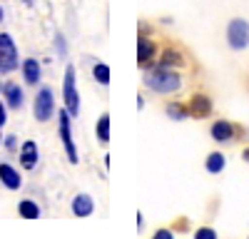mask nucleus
I'll return each instance as SVG.
<instances>
[{"label":"nucleus","mask_w":249,"mask_h":239,"mask_svg":"<svg viewBox=\"0 0 249 239\" xmlns=\"http://www.w3.org/2000/svg\"><path fill=\"white\" fill-rule=\"evenodd\" d=\"M144 85L155 92H177L182 87V80H179L177 72L160 68V70H150L144 75Z\"/></svg>","instance_id":"obj_1"},{"label":"nucleus","mask_w":249,"mask_h":239,"mask_svg":"<svg viewBox=\"0 0 249 239\" xmlns=\"http://www.w3.org/2000/svg\"><path fill=\"white\" fill-rule=\"evenodd\" d=\"M18 68V48L8 33H0V72H13Z\"/></svg>","instance_id":"obj_2"},{"label":"nucleus","mask_w":249,"mask_h":239,"mask_svg":"<svg viewBox=\"0 0 249 239\" xmlns=\"http://www.w3.org/2000/svg\"><path fill=\"white\" fill-rule=\"evenodd\" d=\"M62 97H65V110H68L72 117H77V112H80V95H77V85H75V68H72V65L65 70Z\"/></svg>","instance_id":"obj_3"},{"label":"nucleus","mask_w":249,"mask_h":239,"mask_svg":"<svg viewBox=\"0 0 249 239\" xmlns=\"http://www.w3.org/2000/svg\"><path fill=\"white\" fill-rule=\"evenodd\" d=\"M227 37H230V48L234 50H242L249 45V23L242 17H234L230 28H227Z\"/></svg>","instance_id":"obj_4"},{"label":"nucleus","mask_w":249,"mask_h":239,"mask_svg":"<svg viewBox=\"0 0 249 239\" xmlns=\"http://www.w3.org/2000/svg\"><path fill=\"white\" fill-rule=\"evenodd\" d=\"M57 127H60V137H62V145H65V152H68V159L70 162H77V150H75V139H72V132H70V112L62 110L57 115Z\"/></svg>","instance_id":"obj_5"},{"label":"nucleus","mask_w":249,"mask_h":239,"mask_svg":"<svg viewBox=\"0 0 249 239\" xmlns=\"http://www.w3.org/2000/svg\"><path fill=\"white\" fill-rule=\"evenodd\" d=\"M55 112V100H53V92L48 87H43L37 92L35 97V117L40 120V122H48V120L53 117Z\"/></svg>","instance_id":"obj_6"},{"label":"nucleus","mask_w":249,"mask_h":239,"mask_svg":"<svg viewBox=\"0 0 249 239\" xmlns=\"http://www.w3.org/2000/svg\"><path fill=\"white\" fill-rule=\"evenodd\" d=\"M155 52H157V48H155L152 40H147V37H140L137 40V63L140 65H147L150 60L155 57Z\"/></svg>","instance_id":"obj_7"},{"label":"nucleus","mask_w":249,"mask_h":239,"mask_svg":"<svg viewBox=\"0 0 249 239\" xmlns=\"http://www.w3.org/2000/svg\"><path fill=\"white\" fill-rule=\"evenodd\" d=\"M190 112L195 117H210L212 112V102H210V97H204V95H195L192 97V102H190Z\"/></svg>","instance_id":"obj_8"},{"label":"nucleus","mask_w":249,"mask_h":239,"mask_svg":"<svg viewBox=\"0 0 249 239\" xmlns=\"http://www.w3.org/2000/svg\"><path fill=\"white\" fill-rule=\"evenodd\" d=\"M20 165L25 170H33L37 165V145L35 142H25L20 147Z\"/></svg>","instance_id":"obj_9"},{"label":"nucleus","mask_w":249,"mask_h":239,"mask_svg":"<svg viewBox=\"0 0 249 239\" xmlns=\"http://www.w3.org/2000/svg\"><path fill=\"white\" fill-rule=\"evenodd\" d=\"M0 182H3L8 189H20L23 179H20V174H18L10 165H0Z\"/></svg>","instance_id":"obj_10"},{"label":"nucleus","mask_w":249,"mask_h":239,"mask_svg":"<svg viewBox=\"0 0 249 239\" xmlns=\"http://www.w3.org/2000/svg\"><path fill=\"white\" fill-rule=\"evenodd\" d=\"M92 209H95V202H92L88 194H77V197L72 199V212H75V217H90Z\"/></svg>","instance_id":"obj_11"},{"label":"nucleus","mask_w":249,"mask_h":239,"mask_svg":"<svg viewBox=\"0 0 249 239\" xmlns=\"http://www.w3.org/2000/svg\"><path fill=\"white\" fill-rule=\"evenodd\" d=\"M3 90H5V97H8V105H10L13 110H20V107H23V90H20V85L8 83Z\"/></svg>","instance_id":"obj_12"},{"label":"nucleus","mask_w":249,"mask_h":239,"mask_svg":"<svg viewBox=\"0 0 249 239\" xmlns=\"http://www.w3.org/2000/svg\"><path fill=\"white\" fill-rule=\"evenodd\" d=\"M212 137L217 142H227L230 137H234V127L230 122H214L212 125Z\"/></svg>","instance_id":"obj_13"},{"label":"nucleus","mask_w":249,"mask_h":239,"mask_svg":"<svg viewBox=\"0 0 249 239\" xmlns=\"http://www.w3.org/2000/svg\"><path fill=\"white\" fill-rule=\"evenodd\" d=\"M23 75H25L28 85L37 83V80H40V63H37V60H25V63H23Z\"/></svg>","instance_id":"obj_14"},{"label":"nucleus","mask_w":249,"mask_h":239,"mask_svg":"<svg viewBox=\"0 0 249 239\" xmlns=\"http://www.w3.org/2000/svg\"><path fill=\"white\" fill-rule=\"evenodd\" d=\"M222 170H224V154H222V152H212L210 157H207V172L217 174V172H222Z\"/></svg>","instance_id":"obj_15"},{"label":"nucleus","mask_w":249,"mask_h":239,"mask_svg":"<svg viewBox=\"0 0 249 239\" xmlns=\"http://www.w3.org/2000/svg\"><path fill=\"white\" fill-rule=\"evenodd\" d=\"M18 212H20V217H25V219H35V217H40V207H37L35 202H30V199L20 202V205H18Z\"/></svg>","instance_id":"obj_16"},{"label":"nucleus","mask_w":249,"mask_h":239,"mask_svg":"<svg viewBox=\"0 0 249 239\" xmlns=\"http://www.w3.org/2000/svg\"><path fill=\"white\" fill-rule=\"evenodd\" d=\"M97 137L100 142H107L110 139V115H102L100 122H97Z\"/></svg>","instance_id":"obj_17"},{"label":"nucleus","mask_w":249,"mask_h":239,"mask_svg":"<svg viewBox=\"0 0 249 239\" xmlns=\"http://www.w3.org/2000/svg\"><path fill=\"white\" fill-rule=\"evenodd\" d=\"M92 75H95V80H97L100 85H107V83H110V68H107V65H102V63L95 65Z\"/></svg>","instance_id":"obj_18"},{"label":"nucleus","mask_w":249,"mask_h":239,"mask_svg":"<svg viewBox=\"0 0 249 239\" xmlns=\"http://www.w3.org/2000/svg\"><path fill=\"white\" fill-rule=\"evenodd\" d=\"M167 115H170L172 120H184V117H187V110H184L179 102H170V105H167Z\"/></svg>","instance_id":"obj_19"},{"label":"nucleus","mask_w":249,"mask_h":239,"mask_svg":"<svg viewBox=\"0 0 249 239\" xmlns=\"http://www.w3.org/2000/svg\"><path fill=\"white\" fill-rule=\"evenodd\" d=\"M182 63V57L177 55V52H172V50H167L164 52V57H162V68H170V65H179Z\"/></svg>","instance_id":"obj_20"},{"label":"nucleus","mask_w":249,"mask_h":239,"mask_svg":"<svg viewBox=\"0 0 249 239\" xmlns=\"http://www.w3.org/2000/svg\"><path fill=\"white\" fill-rule=\"evenodd\" d=\"M195 237H197V239H217V232H214V229L202 227V229H197V232H195Z\"/></svg>","instance_id":"obj_21"},{"label":"nucleus","mask_w":249,"mask_h":239,"mask_svg":"<svg viewBox=\"0 0 249 239\" xmlns=\"http://www.w3.org/2000/svg\"><path fill=\"white\" fill-rule=\"evenodd\" d=\"M155 237H157V239H172V232H167V229H160Z\"/></svg>","instance_id":"obj_22"},{"label":"nucleus","mask_w":249,"mask_h":239,"mask_svg":"<svg viewBox=\"0 0 249 239\" xmlns=\"http://www.w3.org/2000/svg\"><path fill=\"white\" fill-rule=\"evenodd\" d=\"M5 120H8V117H5V107H3V102H0V127L5 125Z\"/></svg>","instance_id":"obj_23"},{"label":"nucleus","mask_w":249,"mask_h":239,"mask_svg":"<svg viewBox=\"0 0 249 239\" xmlns=\"http://www.w3.org/2000/svg\"><path fill=\"white\" fill-rule=\"evenodd\" d=\"M5 145H8L10 150H15V135H10V137L5 139Z\"/></svg>","instance_id":"obj_24"},{"label":"nucleus","mask_w":249,"mask_h":239,"mask_svg":"<svg viewBox=\"0 0 249 239\" xmlns=\"http://www.w3.org/2000/svg\"><path fill=\"white\" fill-rule=\"evenodd\" d=\"M244 159H247V162H249V150H244Z\"/></svg>","instance_id":"obj_25"},{"label":"nucleus","mask_w":249,"mask_h":239,"mask_svg":"<svg viewBox=\"0 0 249 239\" xmlns=\"http://www.w3.org/2000/svg\"><path fill=\"white\" fill-rule=\"evenodd\" d=\"M3 15H5V13H3V8H0V20H3Z\"/></svg>","instance_id":"obj_26"},{"label":"nucleus","mask_w":249,"mask_h":239,"mask_svg":"<svg viewBox=\"0 0 249 239\" xmlns=\"http://www.w3.org/2000/svg\"><path fill=\"white\" fill-rule=\"evenodd\" d=\"M0 142H3V137H0Z\"/></svg>","instance_id":"obj_27"}]
</instances>
